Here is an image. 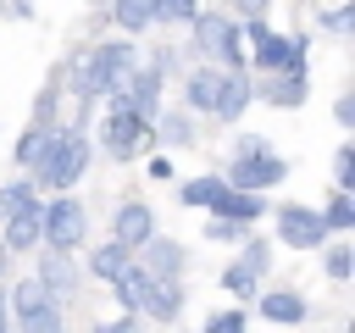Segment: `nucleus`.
I'll list each match as a JSON object with an SVG mask.
<instances>
[{
    "label": "nucleus",
    "instance_id": "c9c22d12",
    "mask_svg": "<svg viewBox=\"0 0 355 333\" xmlns=\"http://www.w3.org/2000/svg\"><path fill=\"white\" fill-rule=\"evenodd\" d=\"M239 6H244V11H261V6H266V0H239Z\"/></svg>",
    "mask_w": 355,
    "mask_h": 333
},
{
    "label": "nucleus",
    "instance_id": "aec40b11",
    "mask_svg": "<svg viewBox=\"0 0 355 333\" xmlns=\"http://www.w3.org/2000/svg\"><path fill=\"white\" fill-rule=\"evenodd\" d=\"M216 89H222V72H211V67L189 78V100H194L200 111H211V105H216Z\"/></svg>",
    "mask_w": 355,
    "mask_h": 333
},
{
    "label": "nucleus",
    "instance_id": "b1692460",
    "mask_svg": "<svg viewBox=\"0 0 355 333\" xmlns=\"http://www.w3.org/2000/svg\"><path fill=\"white\" fill-rule=\"evenodd\" d=\"M333 183H338V189H349V183H355V150H349V144L333 155Z\"/></svg>",
    "mask_w": 355,
    "mask_h": 333
},
{
    "label": "nucleus",
    "instance_id": "cd10ccee",
    "mask_svg": "<svg viewBox=\"0 0 355 333\" xmlns=\"http://www.w3.org/2000/svg\"><path fill=\"white\" fill-rule=\"evenodd\" d=\"M205 327H211V333H239V327H244V311H216Z\"/></svg>",
    "mask_w": 355,
    "mask_h": 333
},
{
    "label": "nucleus",
    "instance_id": "f704fd0d",
    "mask_svg": "<svg viewBox=\"0 0 355 333\" xmlns=\"http://www.w3.org/2000/svg\"><path fill=\"white\" fill-rule=\"evenodd\" d=\"M244 261H250V266L261 272V266H266V244H250V250H244Z\"/></svg>",
    "mask_w": 355,
    "mask_h": 333
},
{
    "label": "nucleus",
    "instance_id": "bb28decb",
    "mask_svg": "<svg viewBox=\"0 0 355 333\" xmlns=\"http://www.w3.org/2000/svg\"><path fill=\"white\" fill-rule=\"evenodd\" d=\"M222 283H227V289H233V294H250V289H255V266H250V261H244V266H233V272H227V278H222Z\"/></svg>",
    "mask_w": 355,
    "mask_h": 333
},
{
    "label": "nucleus",
    "instance_id": "f8f14e48",
    "mask_svg": "<svg viewBox=\"0 0 355 333\" xmlns=\"http://www.w3.org/2000/svg\"><path fill=\"white\" fill-rule=\"evenodd\" d=\"M150 233H155L150 205H139V200H133V205H122V211H116V239H122V244H144Z\"/></svg>",
    "mask_w": 355,
    "mask_h": 333
},
{
    "label": "nucleus",
    "instance_id": "4c0bfd02",
    "mask_svg": "<svg viewBox=\"0 0 355 333\" xmlns=\"http://www.w3.org/2000/svg\"><path fill=\"white\" fill-rule=\"evenodd\" d=\"M0 322H6V300H0Z\"/></svg>",
    "mask_w": 355,
    "mask_h": 333
},
{
    "label": "nucleus",
    "instance_id": "6ab92c4d",
    "mask_svg": "<svg viewBox=\"0 0 355 333\" xmlns=\"http://www.w3.org/2000/svg\"><path fill=\"white\" fill-rule=\"evenodd\" d=\"M116 22H122L128 33L150 28V22H155V0H116Z\"/></svg>",
    "mask_w": 355,
    "mask_h": 333
},
{
    "label": "nucleus",
    "instance_id": "72a5a7b5",
    "mask_svg": "<svg viewBox=\"0 0 355 333\" xmlns=\"http://www.w3.org/2000/svg\"><path fill=\"white\" fill-rule=\"evenodd\" d=\"M39 139H44V133H39V128H33V133H28V139H22V144H17V155H22V161H28V155H33V150H39Z\"/></svg>",
    "mask_w": 355,
    "mask_h": 333
},
{
    "label": "nucleus",
    "instance_id": "c85d7f7f",
    "mask_svg": "<svg viewBox=\"0 0 355 333\" xmlns=\"http://www.w3.org/2000/svg\"><path fill=\"white\" fill-rule=\"evenodd\" d=\"M155 17L178 22V17H194V0H155Z\"/></svg>",
    "mask_w": 355,
    "mask_h": 333
},
{
    "label": "nucleus",
    "instance_id": "7ed1b4c3",
    "mask_svg": "<svg viewBox=\"0 0 355 333\" xmlns=\"http://www.w3.org/2000/svg\"><path fill=\"white\" fill-rule=\"evenodd\" d=\"M283 155H272L261 139H244L239 144V161L227 166V183L233 189H272V183H283Z\"/></svg>",
    "mask_w": 355,
    "mask_h": 333
},
{
    "label": "nucleus",
    "instance_id": "9b49d317",
    "mask_svg": "<svg viewBox=\"0 0 355 333\" xmlns=\"http://www.w3.org/2000/svg\"><path fill=\"white\" fill-rule=\"evenodd\" d=\"M144 311H150L155 322H178V311H183V289H178L172 278H150V300H144Z\"/></svg>",
    "mask_w": 355,
    "mask_h": 333
},
{
    "label": "nucleus",
    "instance_id": "5701e85b",
    "mask_svg": "<svg viewBox=\"0 0 355 333\" xmlns=\"http://www.w3.org/2000/svg\"><path fill=\"white\" fill-rule=\"evenodd\" d=\"M216 189H222V178H194V183H183V205H211Z\"/></svg>",
    "mask_w": 355,
    "mask_h": 333
},
{
    "label": "nucleus",
    "instance_id": "2eb2a0df",
    "mask_svg": "<svg viewBox=\"0 0 355 333\" xmlns=\"http://www.w3.org/2000/svg\"><path fill=\"white\" fill-rule=\"evenodd\" d=\"M122 83H128V89H122V94H128V105L150 117V111H155V94H161V78H155V72H128Z\"/></svg>",
    "mask_w": 355,
    "mask_h": 333
},
{
    "label": "nucleus",
    "instance_id": "0eeeda50",
    "mask_svg": "<svg viewBox=\"0 0 355 333\" xmlns=\"http://www.w3.org/2000/svg\"><path fill=\"white\" fill-rule=\"evenodd\" d=\"M83 233H89V222H83V205H78V200L39 205V239H50L55 250H72Z\"/></svg>",
    "mask_w": 355,
    "mask_h": 333
},
{
    "label": "nucleus",
    "instance_id": "412c9836",
    "mask_svg": "<svg viewBox=\"0 0 355 333\" xmlns=\"http://www.w3.org/2000/svg\"><path fill=\"white\" fill-rule=\"evenodd\" d=\"M266 94H272L277 105H300V100H305V72H300V67H283V83H272Z\"/></svg>",
    "mask_w": 355,
    "mask_h": 333
},
{
    "label": "nucleus",
    "instance_id": "a878e982",
    "mask_svg": "<svg viewBox=\"0 0 355 333\" xmlns=\"http://www.w3.org/2000/svg\"><path fill=\"white\" fill-rule=\"evenodd\" d=\"M39 278H44V283H50V289H72V266H67V261H61V255H50V261H44V272H39Z\"/></svg>",
    "mask_w": 355,
    "mask_h": 333
},
{
    "label": "nucleus",
    "instance_id": "473e14b6",
    "mask_svg": "<svg viewBox=\"0 0 355 333\" xmlns=\"http://www.w3.org/2000/svg\"><path fill=\"white\" fill-rule=\"evenodd\" d=\"M327 28L333 33H349V11H327Z\"/></svg>",
    "mask_w": 355,
    "mask_h": 333
},
{
    "label": "nucleus",
    "instance_id": "39448f33",
    "mask_svg": "<svg viewBox=\"0 0 355 333\" xmlns=\"http://www.w3.org/2000/svg\"><path fill=\"white\" fill-rule=\"evenodd\" d=\"M144 122H150V117H144V111H133V105H128V94H116V100H111V117H105V150H111V155H133V150L150 139V128H144Z\"/></svg>",
    "mask_w": 355,
    "mask_h": 333
},
{
    "label": "nucleus",
    "instance_id": "ddd939ff",
    "mask_svg": "<svg viewBox=\"0 0 355 333\" xmlns=\"http://www.w3.org/2000/svg\"><path fill=\"white\" fill-rule=\"evenodd\" d=\"M244 105H250V83H244L239 72H222V89H216V105H211V111H216L222 122H233Z\"/></svg>",
    "mask_w": 355,
    "mask_h": 333
},
{
    "label": "nucleus",
    "instance_id": "e433bc0d",
    "mask_svg": "<svg viewBox=\"0 0 355 333\" xmlns=\"http://www.w3.org/2000/svg\"><path fill=\"white\" fill-rule=\"evenodd\" d=\"M0 266H6V244H0Z\"/></svg>",
    "mask_w": 355,
    "mask_h": 333
},
{
    "label": "nucleus",
    "instance_id": "f257e3e1",
    "mask_svg": "<svg viewBox=\"0 0 355 333\" xmlns=\"http://www.w3.org/2000/svg\"><path fill=\"white\" fill-rule=\"evenodd\" d=\"M28 161H33V172H39L50 189H72V183L89 172V144H83L78 133H44Z\"/></svg>",
    "mask_w": 355,
    "mask_h": 333
},
{
    "label": "nucleus",
    "instance_id": "423d86ee",
    "mask_svg": "<svg viewBox=\"0 0 355 333\" xmlns=\"http://www.w3.org/2000/svg\"><path fill=\"white\" fill-rule=\"evenodd\" d=\"M250 39H255V61L266 72H283V67H305V39H288V33H272L261 17L250 22Z\"/></svg>",
    "mask_w": 355,
    "mask_h": 333
},
{
    "label": "nucleus",
    "instance_id": "c756f323",
    "mask_svg": "<svg viewBox=\"0 0 355 333\" xmlns=\"http://www.w3.org/2000/svg\"><path fill=\"white\" fill-rule=\"evenodd\" d=\"M349 266H355V255H349V250H333V255H327V278H338V283H344V278H349Z\"/></svg>",
    "mask_w": 355,
    "mask_h": 333
},
{
    "label": "nucleus",
    "instance_id": "f3484780",
    "mask_svg": "<svg viewBox=\"0 0 355 333\" xmlns=\"http://www.w3.org/2000/svg\"><path fill=\"white\" fill-rule=\"evenodd\" d=\"M261 316L294 327V322H305V300H300V294H283V289H277V294H261Z\"/></svg>",
    "mask_w": 355,
    "mask_h": 333
},
{
    "label": "nucleus",
    "instance_id": "f03ea898",
    "mask_svg": "<svg viewBox=\"0 0 355 333\" xmlns=\"http://www.w3.org/2000/svg\"><path fill=\"white\" fill-rule=\"evenodd\" d=\"M128 72H133V44H100V50H89V56L78 61V83H72V89L89 100V94L116 89Z\"/></svg>",
    "mask_w": 355,
    "mask_h": 333
},
{
    "label": "nucleus",
    "instance_id": "a211bd4d",
    "mask_svg": "<svg viewBox=\"0 0 355 333\" xmlns=\"http://www.w3.org/2000/svg\"><path fill=\"white\" fill-rule=\"evenodd\" d=\"M128 266H133V255H128V244H122V239L89 255V272H94V278H116V272H128Z\"/></svg>",
    "mask_w": 355,
    "mask_h": 333
},
{
    "label": "nucleus",
    "instance_id": "dca6fc26",
    "mask_svg": "<svg viewBox=\"0 0 355 333\" xmlns=\"http://www.w3.org/2000/svg\"><path fill=\"white\" fill-rule=\"evenodd\" d=\"M28 244H39V205L11 211V222H6V250H28Z\"/></svg>",
    "mask_w": 355,
    "mask_h": 333
},
{
    "label": "nucleus",
    "instance_id": "7c9ffc66",
    "mask_svg": "<svg viewBox=\"0 0 355 333\" xmlns=\"http://www.w3.org/2000/svg\"><path fill=\"white\" fill-rule=\"evenodd\" d=\"M161 139H178V144H183V139H189V122H183V117H166V122H161Z\"/></svg>",
    "mask_w": 355,
    "mask_h": 333
},
{
    "label": "nucleus",
    "instance_id": "1a4fd4ad",
    "mask_svg": "<svg viewBox=\"0 0 355 333\" xmlns=\"http://www.w3.org/2000/svg\"><path fill=\"white\" fill-rule=\"evenodd\" d=\"M322 233H327V222H322L316 211H305V205H283V211H277V239H283V244H294V250H316Z\"/></svg>",
    "mask_w": 355,
    "mask_h": 333
},
{
    "label": "nucleus",
    "instance_id": "2f4dec72",
    "mask_svg": "<svg viewBox=\"0 0 355 333\" xmlns=\"http://www.w3.org/2000/svg\"><path fill=\"white\" fill-rule=\"evenodd\" d=\"M239 228H244V222H222V216H216V222H205V233H211V239H239Z\"/></svg>",
    "mask_w": 355,
    "mask_h": 333
},
{
    "label": "nucleus",
    "instance_id": "4468645a",
    "mask_svg": "<svg viewBox=\"0 0 355 333\" xmlns=\"http://www.w3.org/2000/svg\"><path fill=\"white\" fill-rule=\"evenodd\" d=\"M144 244H150V261H144L150 278H178L183 272V244H172V239H144Z\"/></svg>",
    "mask_w": 355,
    "mask_h": 333
},
{
    "label": "nucleus",
    "instance_id": "20e7f679",
    "mask_svg": "<svg viewBox=\"0 0 355 333\" xmlns=\"http://www.w3.org/2000/svg\"><path fill=\"white\" fill-rule=\"evenodd\" d=\"M11 305H17V322L22 327H61V311H55V289L44 283V278H28V283H17L11 289Z\"/></svg>",
    "mask_w": 355,
    "mask_h": 333
},
{
    "label": "nucleus",
    "instance_id": "9d476101",
    "mask_svg": "<svg viewBox=\"0 0 355 333\" xmlns=\"http://www.w3.org/2000/svg\"><path fill=\"white\" fill-rule=\"evenodd\" d=\"M211 211L227 216V222H250V216H261V200H255V189H233V183H222V189L211 194Z\"/></svg>",
    "mask_w": 355,
    "mask_h": 333
},
{
    "label": "nucleus",
    "instance_id": "4be33fe9",
    "mask_svg": "<svg viewBox=\"0 0 355 333\" xmlns=\"http://www.w3.org/2000/svg\"><path fill=\"white\" fill-rule=\"evenodd\" d=\"M28 205H39V200H33V183H6V189H0V216L28 211Z\"/></svg>",
    "mask_w": 355,
    "mask_h": 333
},
{
    "label": "nucleus",
    "instance_id": "6e6552de",
    "mask_svg": "<svg viewBox=\"0 0 355 333\" xmlns=\"http://www.w3.org/2000/svg\"><path fill=\"white\" fill-rule=\"evenodd\" d=\"M194 44H200L205 56H222L227 67L239 61V28H233L222 11H205V17H194Z\"/></svg>",
    "mask_w": 355,
    "mask_h": 333
},
{
    "label": "nucleus",
    "instance_id": "393cba45",
    "mask_svg": "<svg viewBox=\"0 0 355 333\" xmlns=\"http://www.w3.org/2000/svg\"><path fill=\"white\" fill-rule=\"evenodd\" d=\"M322 222H327V228H349V222H355V205H349V194H344V189H338V200L327 205V216H322Z\"/></svg>",
    "mask_w": 355,
    "mask_h": 333
}]
</instances>
